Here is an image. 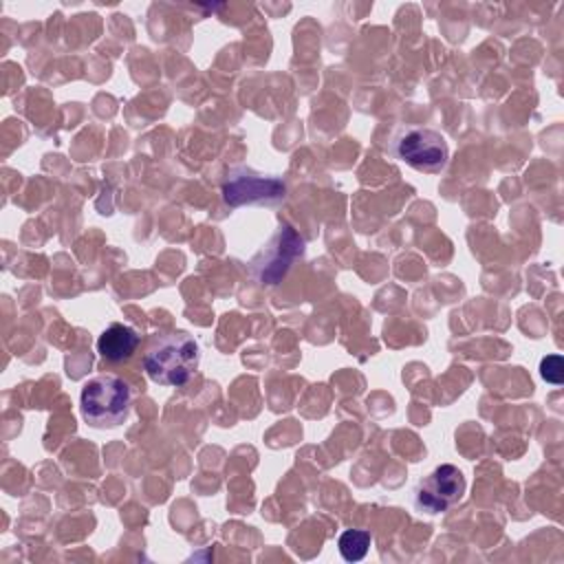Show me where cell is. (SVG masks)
I'll return each instance as SVG.
<instances>
[{"label": "cell", "mask_w": 564, "mask_h": 564, "mask_svg": "<svg viewBox=\"0 0 564 564\" xmlns=\"http://www.w3.org/2000/svg\"><path fill=\"white\" fill-rule=\"evenodd\" d=\"M540 375H542V379H546L549 383L560 386V383H562V375H564L562 357H560V355H546V357L540 361Z\"/></svg>", "instance_id": "cell-9"}, {"label": "cell", "mask_w": 564, "mask_h": 564, "mask_svg": "<svg viewBox=\"0 0 564 564\" xmlns=\"http://www.w3.org/2000/svg\"><path fill=\"white\" fill-rule=\"evenodd\" d=\"M286 198V185L278 176H264L249 167L231 170L223 183V200L229 207L275 205Z\"/></svg>", "instance_id": "cell-6"}, {"label": "cell", "mask_w": 564, "mask_h": 564, "mask_svg": "<svg viewBox=\"0 0 564 564\" xmlns=\"http://www.w3.org/2000/svg\"><path fill=\"white\" fill-rule=\"evenodd\" d=\"M465 487L467 482L463 471L456 465L445 463L416 482L412 500L421 513L436 516L454 507L463 498Z\"/></svg>", "instance_id": "cell-5"}, {"label": "cell", "mask_w": 564, "mask_h": 564, "mask_svg": "<svg viewBox=\"0 0 564 564\" xmlns=\"http://www.w3.org/2000/svg\"><path fill=\"white\" fill-rule=\"evenodd\" d=\"M370 542H372V538L366 529H346L337 538V549L346 562H359L366 557Z\"/></svg>", "instance_id": "cell-8"}, {"label": "cell", "mask_w": 564, "mask_h": 564, "mask_svg": "<svg viewBox=\"0 0 564 564\" xmlns=\"http://www.w3.org/2000/svg\"><path fill=\"white\" fill-rule=\"evenodd\" d=\"M200 344L185 330L154 335L143 355L145 375L159 386H185L198 370Z\"/></svg>", "instance_id": "cell-1"}, {"label": "cell", "mask_w": 564, "mask_h": 564, "mask_svg": "<svg viewBox=\"0 0 564 564\" xmlns=\"http://www.w3.org/2000/svg\"><path fill=\"white\" fill-rule=\"evenodd\" d=\"M390 152L405 165L430 174L441 172L449 159L445 137L432 128H401L390 141Z\"/></svg>", "instance_id": "cell-3"}, {"label": "cell", "mask_w": 564, "mask_h": 564, "mask_svg": "<svg viewBox=\"0 0 564 564\" xmlns=\"http://www.w3.org/2000/svg\"><path fill=\"white\" fill-rule=\"evenodd\" d=\"M302 256H304V240L293 227L284 225L253 256L251 273L258 282L273 286L289 273L293 262Z\"/></svg>", "instance_id": "cell-4"}, {"label": "cell", "mask_w": 564, "mask_h": 564, "mask_svg": "<svg viewBox=\"0 0 564 564\" xmlns=\"http://www.w3.org/2000/svg\"><path fill=\"white\" fill-rule=\"evenodd\" d=\"M139 341H141V337H139V333H137L132 326L115 322V324H110V326L99 335V339H97V352H99L106 361H112V364L126 361V359H130V357L134 355Z\"/></svg>", "instance_id": "cell-7"}, {"label": "cell", "mask_w": 564, "mask_h": 564, "mask_svg": "<svg viewBox=\"0 0 564 564\" xmlns=\"http://www.w3.org/2000/svg\"><path fill=\"white\" fill-rule=\"evenodd\" d=\"M132 405L130 386L117 375H97L82 386L79 410L93 427H117L121 425Z\"/></svg>", "instance_id": "cell-2"}]
</instances>
